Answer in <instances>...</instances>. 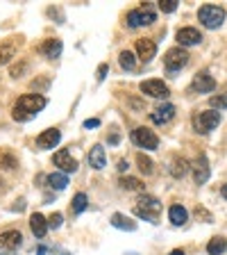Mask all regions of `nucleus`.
Returning <instances> with one entry per match:
<instances>
[{"label":"nucleus","mask_w":227,"mask_h":255,"mask_svg":"<svg viewBox=\"0 0 227 255\" xmlns=\"http://www.w3.org/2000/svg\"><path fill=\"white\" fill-rule=\"evenodd\" d=\"M186 171H189V162L184 158H175L173 167H170V173H173L175 178H182V175H186Z\"/></svg>","instance_id":"obj_24"},{"label":"nucleus","mask_w":227,"mask_h":255,"mask_svg":"<svg viewBox=\"0 0 227 255\" xmlns=\"http://www.w3.org/2000/svg\"><path fill=\"white\" fill-rule=\"evenodd\" d=\"M221 123V114L218 112H214V109H207V112H200V114L193 116V128L198 132H211L216 125Z\"/></svg>","instance_id":"obj_4"},{"label":"nucleus","mask_w":227,"mask_h":255,"mask_svg":"<svg viewBox=\"0 0 227 255\" xmlns=\"http://www.w3.org/2000/svg\"><path fill=\"white\" fill-rule=\"evenodd\" d=\"M173 116H175V107L170 103H166V105H162V107L155 109V112L150 114V119H152V123L162 125V123H168Z\"/></svg>","instance_id":"obj_18"},{"label":"nucleus","mask_w":227,"mask_h":255,"mask_svg":"<svg viewBox=\"0 0 227 255\" xmlns=\"http://www.w3.org/2000/svg\"><path fill=\"white\" fill-rule=\"evenodd\" d=\"M89 164H91V169H96V171H103V169L107 167V155H105V148L100 146V144H96V146L91 148V153H89Z\"/></svg>","instance_id":"obj_16"},{"label":"nucleus","mask_w":227,"mask_h":255,"mask_svg":"<svg viewBox=\"0 0 227 255\" xmlns=\"http://www.w3.org/2000/svg\"><path fill=\"white\" fill-rule=\"evenodd\" d=\"M112 226L114 228H118V230H136V221H132V219H127L125 214H112Z\"/></svg>","instance_id":"obj_20"},{"label":"nucleus","mask_w":227,"mask_h":255,"mask_svg":"<svg viewBox=\"0 0 227 255\" xmlns=\"http://www.w3.org/2000/svg\"><path fill=\"white\" fill-rule=\"evenodd\" d=\"M195 217H198V219H205V221H211V214L207 210H202V207H198V210H195Z\"/></svg>","instance_id":"obj_34"},{"label":"nucleus","mask_w":227,"mask_h":255,"mask_svg":"<svg viewBox=\"0 0 227 255\" xmlns=\"http://www.w3.org/2000/svg\"><path fill=\"white\" fill-rule=\"evenodd\" d=\"M100 125V121L98 119H89V121H84V128H98Z\"/></svg>","instance_id":"obj_37"},{"label":"nucleus","mask_w":227,"mask_h":255,"mask_svg":"<svg viewBox=\"0 0 227 255\" xmlns=\"http://www.w3.org/2000/svg\"><path fill=\"white\" fill-rule=\"evenodd\" d=\"M134 212H136V217L148 219L150 223H157L159 212H162V203L155 196H141L134 205Z\"/></svg>","instance_id":"obj_2"},{"label":"nucleus","mask_w":227,"mask_h":255,"mask_svg":"<svg viewBox=\"0 0 227 255\" xmlns=\"http://www.w3.org/2000/svg\"><path fill=\"white\" fill-rule=\"evenodd\" d=\"M59 139H61V132L57 130V128H50V130H44L37 137V146L41 148V151H46V148H55L57 144H59Z\"/></svg>","instance_id":"obj_10"},{"label":"nucleus","mask_w":227,"mask_h":255,"mask_svg":"<svg viewBox=\"0 0 227 255\" xmlns=\"http://www.w3.org/2000/svg\"><path fill=\"white\" fill-rule=\"evenodd\" d=\"M118 169H120V171H125V169H127V162H125V160H120V162H118Z\"/></svg>","instance_id":"obj_38"},{"label":"nucleus","mask_w":227,"mask_h":255,"mask_svg":"<svg viewBox=\"0 0 227 255\" xmlns=\"http://www.w3.org/2000/svg\"><path fill=\"white\" fill-rule=\"evenodd\" d=\"M170 255H186V253H184V251H179V249H177V251H170Z\"/></svg>","instance_id":"obj_40"},{"label":"nucleus","mask_w":227,"mask_h":255,"mask_svg":"<svg viewBox=\"0 0 227 255\" xmlns=\"http://www.w3.org/2000/svg\"><path fill=\"white\" fill-rule=\"evenodd\" d=\"M46 107V98L37 96V93H25L16 100L14 105V119L16 121H30L32 116H37L41 109Z\"/></svg>","instance_id":"obj_1"},{"label":"nucleus","mask_w":227,"mask_h":255,"mask_svg":"<svg viewBox=\"0 0 227 255\" xmlns=\"http://www.w3.org/2000/svg\"><path fill=\"white\" fill-rule=\"evenodd\" d=\"M136 162H139V169H141V171H143L146 175L152 173V167H155V164H152L150 158H146L143 153H139V155H136Z\"/></svg>","instance_id":"obj_27"},{"label":"nucleus","mask_w":227,"mask_h":255,"mask_svg":"<svg viewBox=\"0 0 227 255\" xmlns=\"http://www.w3.org/2000/svg\"><path fill=\"white\" fill-rule=\"evenodd\" d=\"M141 91L148 93V96H152V98H168L170 96L168 87L162 80H143L141 82Z\"/></svg>","instance_id":"obj_8"},{"label":"nucleus","mask_w":227,"mask_h":255,"mask_svg":"<svg viewBox=\"0 0 227 255\" xmlns=\"http://www.w3.org/2000/svg\"><path fill=\"white\" fill-rule=\"evenodd\" d=\"M48 182H50V187H53V189L61 191V189H66V185H68V178H66V173L55 171V173L48 175Z\"/></svg>","instance_id":"obj_23"},{"label":"nucleus","mask_w":227,"mask_h":255,"mask_svg":"<svg viewBox=\"0 0 227 255\" xmlns=\"http://www.w3.org/2000/svg\"><path fill=\"white\" fill-rule=\"evenodd\" d=\"M155 14H152L150 9H146V7H141V9H132L130 14H127V25L130 27H141V25H150V23H155Z\"/></svg>","instance_id":"obj_7"},{"label":"nucleus","mask_w":227,"mask_h":255,"mask_svg":"<svg viewBox=\"0 0 227 255\" xmlns=\"http://www.w3.org/2000/svg\"><path fill=\"white\" fill-rule=\"evenodd\" d=\"M193 89H198L200 93H209L216 89V80H214L207 71H202V73H198V76L193 78Z\"/></svg>","instance_id":"obj_13"},{"label":"nucleus","mask_w":227,"mask_h":255,"mask_svg":"<svg viewBox=\"0 0 227 255\" xmlns=\"http://www.w3.org/2000/svg\"><path fill=\"white\" fill-rule=\"evenodd\" d=\"M132 141L139 148H146V151H157L159 148V137L152 130H148V128H136L132 132Z\"/></svg>","instance_id":"obj_5"},{"label":"nucleus","mask_w":227,"mask_h":255,"mask_svg":"<svg viewBox=\"0 0 227 255\" xmlns=\"http://www.w3.org/2000/svg\"><path fill=\"white\" fill-rule=\"evenodd\" d=\"M107 71H109V66H107V64H100V66H98V80H100V82L105 80V76H107Z\"/></svg>","instance_id":"obj_35"},{"label":"nucleus","mask_w":227,"mask_h":255,"mask_svg":"<svg viewBox=\"0 0 227 255\" xmlns=\"http://www.w3.org/2000/svg\"><path fill=\"white\" fill-rule=\"evenodd\" d=\"M0 167L2 169H16V158L9 153H0Z\"/></svg>","instance_id":"obj_29"},{"label":"nucleus","mask_w":227,"mask_h":255,"mask_svg":"<svg viewBox=\"0 0 227 255\" xmlns=\"http://www.w3.org/2000/svg\"><path fill=\"white\" fill-rule=\"evenodd\" d=\"M177 41L182 46H195L202 41V34L195 27H182V30H177Z\"/></svg>","instance_id":"obj_14"},{"label":"nucleus","mask_w":227,"mask_h":255,"mask_svg":"<svg viewBox=\"0 0 227 255\" xmlns=\"http://www.w3.org/2000/svg\"><path fill=\"white\" fill-rule=\"evenodd\" d=\"M227 249V239L225 237H211L207 244V253L209 255H221Z\"/></svg>","instance_id":"obj_21"},{"label":"nucleus","mask_w":227,"mask_h":255,"mask_svg":"<svg viewBox=\"0 0 227 255\" xmlns=\"http://www.w3.org/2000/svg\"><path fill=\"white\" fill-rule=\"evenodd\" d=\"M120 187L127 189V191H136V189L143 187V182H141L139 178H120Z\"/></svg>","instance_id":"obj_28"},{"label":"nucleus","mask_w":227,"mask_h":255,"mask_svg":"<svg viewBox=\"0 0 227 255\" xmlns=\"http://www.w3.org/2000/svg\"><path fill=\"white\" fill-rule=\"evenodd\" d=\"M209 105L211 107H218V109H225L227 107V96H211Z\"/></svg>","instance_id":"obj_32"},{"label":"nucleus","mask_w":227,"mask_h":255,"mask_svg":"<svg viewBox=\"0 0 227 255\" xmlns=\"http://www.w3.org/2000/svg\"><path fill=\"white\" fill-rule=\"evenodd\" d=\"M193 178L198 185H205L207 180H209V162H207L205 155L195 160V167H193Z\"/></svg>","instance_id":"obj_17"},{"label":"nucleus","mask_w":227,"mask_h":255,"mask_svg":"<svg viewBox=\"0 0 227 255\" xmlns=\"http://www.w3.org/2000/svg\"><path fill=\"white\" fill-rule=\"evenodd\" d=\"M44 53H46V57H50V60L59 57L61 55V41L59 39H48V41L44 44Z\"/></svg>","instance_id":"obj_22"},{"label":"nucleus","mask_w":227,"mask_h":255,"mask_svg":"<svg viewBox=\"0 0 227 255\" xmlns=\"http://www.w3.org/2000/svg\"><path fill=\"white\" fill-rule=\"evenodd\" d=\"M221 194H223V198H227V185H223V189H221Z\"/></svg>","instance_id":"obj_39"},{"label":"nucleus","mask_w":227,"mask_h":255,"mask_svg":"<svg viewBox=\"0 0 227 255\" xmlns=\"http://www.w3.org/2000/svg\"><path fill=\"white\" fill-rule=\"evenodd\" d=\"M53 162H55V167H59L64 173H75V171H77V160L73 158L66 148H64V151H59V153H55Z\"/></svg>","instance_id":"obj_9"},{"label":"nucleus","mask_w":227,"mask_h":255,"mask_svg":"<svg viewBox=\"0 0 227 255\" xmlns=\"http://www.w3.org/2000/svg\"><path fill=\"white\" fill-rule=\"evenodd\" d=\"M130 255H132V253H130Z\"/></svg>","instance_id":"obj_41"},{"label":"nucleus","mask_w":227,"mask_h":255,"mask_svg":"<svg viewBox=\"0 0 227 255\" xmlns=\"http://www.w3.org/2000/svg\"><path fill=\"white\" fill-rule=\"evenodd\" d=\"M198 18H200V23L205 27L216 30V27H221L223 21H225V9L218 5H205V7H200V11H198Z\"/></svg>","instance_id":"obj_3"},{"label":"nucleus","mask_w":227,"mask_h":255,"mask_svg":"<svg viewBox=\"0 0 227 255\" xmlns=\"http://www.w3.org/2000/svg\"><path fill=\"white\" fill-rule=\"evenodd\" d=\"M48 219L44 217V214H39V212H34L32 217H30V230H32V235H37L39 239L46 237V233H48Z\"/></svg>","instance_id":"obj_15"},{"label":"nucleus","mask_w":227,"mask_h":255,"mask_svg":"<svg viewBox=\"0 0 227 255\" xmlns=\"http://www.w3.org/2000/svg\"><path fill=\"white\" fill-rule=\"evenodd\" d=\"M87 205H89L87 194H84V191L75 194V198H73V212H75V214H82V212L87 210Z\"/></svg>","instance_id":"obj_25"},{"label":"nucleus","mask_w":227,"mask_h":255,"mask_svg":"<svg viewBox=\"0 0 227 255\" xmlns=\"http://www.w3.org/2000/svg\"><path fill=\"white\" fill-rule=\"evenodd\" d=\"M159 9L164 14H170V11L177 9V0H159Z\"/></svg>","instance_id":"obj_31"},{"label":"nucleus","mask_w":227,"mask_h":255,"mask_svg":"<svg viewBox=\"0 0 227 255\" xmlns=\"http://www.w3.org/2000/svg\"><path fill=\"white\" fill-rule=\"evenodd\" d=\"M27 66L25 64H21V66H14V69H11V78H21V73L23 71H25Z\"/></svg>","instance_id":"obj_36"},{"label":"nucleus","mask_w":227,"mask_h":255,"mask_svg":"<svg viewBox=\"0 0 227 255\" xmlns=\"http://www.w3.org/2000/svg\"><path fill=\"white\" fill-rule=\"evenodd\" d=\"M11 57H14V46H9V44L2 46V48H0V66L7 64Z\"/></svg>","instance_id":"obj_30"},{"label":"nucleus","mask_w":227,"mask_h":255,"mask_svg":"<svg viewBox=\"0 0 227 255\" xmlns=\"http://www.w3.org/2000/svg\"><path fill=\"white\" fill-rule=\"evenodd\" d=\"M118 62H120V66H123L125 71H132L136 66V60H134V55L130 53V50H123V53L118 55Z\"/></svg>","instance_id":"obj_26"},{"label":"nucleus","mask_w":227,"mask_h":255,"mask_svg":"<svg viewBox=\"0 0 227 255\" xmlns=\"http://www.w3.org/2000/svg\"><path fill=\"white\" fill-rule=\"evenodd\" d=\"M61 221H64V217H61L59 212H55V214H50V217H48V226H50V228H59Z\"/></svg>","instance_id":"obj_33"},{"label":"nucleus","mask_w":227,"mask_h":255,"mask_svg":"<svg viewBox=\"0 0 227 255\" xmlns=\"http://www.w3.org/2000/svg\"><path fill=\"white\" fill-rule=\"evenodd\" d=\"M164 64H166L168 71H179L189 64V55L184 53L182 48H170L164 55Z\"/></svg>","instance_id":"obj_6"},{"label":"nucleus","mask_w":227,"mask_h":255,"mask_svg":"<svg viewBox=\"0 0 227 255\" xmlns=\"http://www.w3.org/2000/svg\"><path fill=\"white\" fill-rule=\"evenodd\" d=\"M168 219H170L173 226H184L186 219H189V212L184 210L182 205H170V210H168Z\"/></svg>","instance_id":"obj_19"},{"label":"nucleus","mask_w":227,"mask_h":255,"mask_svg":"<svg viewBox=\"0 0 227 255\" xmlns=\"http://www.w3.org/2000/svg\"><path fill=\"white\" fill-rule=\"evenodd\" d=\"M23 242V235L18 230H5V233H0V249L5 251H14L18 249Z\"/></svg>","instance_id":"obj_12"},{"label":"nucleus","mask_w":227,"mask_h":255,"mask_svg":"<svg viewBox=\"0 0 227 255\" xmlns=\"http://www.w3.org/2000/svg\"><path fill=\"white\" fill-rule=\"evenodd\" d=\"M136 53H139V60L141 62H152V57L157 55V46L152 39H139L136 41Z\"/></svg>","instance_id":"obj_11"}]
</instances>
